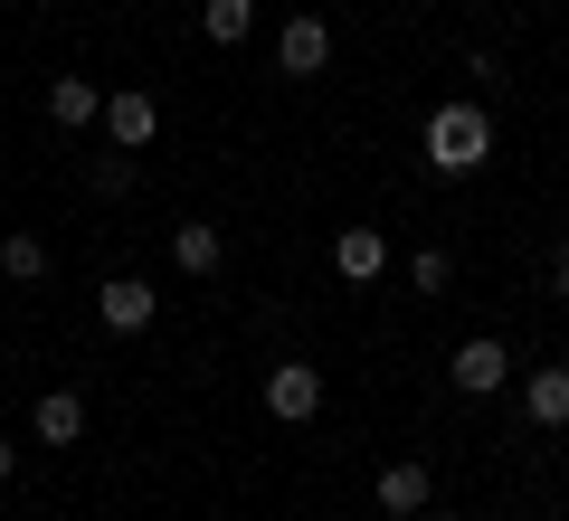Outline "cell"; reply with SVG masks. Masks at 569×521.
<instances>
[{
    "label": "cell",
    "instance_id": "8992f818",
    "mask_svg": "<svg viewBox=\"0 0 569 521\" xmlns=\"http://www.w3.org/2000/svg\"><path fill=\"white\" fill-rule=\"evenodd\" d=\"M152 313H162V294H152L142 275H104L96 284V322L104 332H152Z\"/></svg>",
    "mask_w": 569,
    "mask_h": 521
},
{
    "label": "cell",
    "instance_id": "5b68a950",
    "mask_svg": "<svg viewBox=\"0 0 569 521\" xmlns=\"http://www.w3.org/2000/svg\"><path fill=\"white\" fill-rule=\"evenodd\" d=\"M104 142H114V152H152V133H162V104L142 96V86H123V96H104Z\"/></svg>",
    "mask_w": 569,
    "mask_h": 521
},
{
    "label": "cell",
    "instance_id": "ac0fdd59",
    "mask_svg": "<svg viewBox=\"0 0 569 521\" xmlns=\"http://www.w3.org/2000/svg\"><path fill=\"white\" fill-rule=\"evenodd\" d=\"M10 474H20V437H0V483H10Z\"/></svg>",
    "mask_w": 569,
    "mask_h": 521
},
{
    "label": "cell",
    "instance_id": "52a82bcc",
    "mask_svg": "<svg viewBox=\"0 0 569 521\" xmlns=\"http://www.w3.org/2000/svg\"><path fill=\"white\" fill-rule=\"evenodd\" d=\"M370 493H380V512H389V521H418L427 502H437V474H427L418 455H399V464H380V483H370Z\"/></svg>",
    "mask_w": 569,
    "mask_h": 521
},
{
    "label": "cell",
    "instance_id": "d6986e66",
    "mask_svg": "<svg viewBox=\"0 0 569 521\" xmlns=\"http://www.w3.org/2000/svg\"><path fill=\"white\" fill-rule=\"evenodd\" d=\"M418 521H466V512H437V502H427V512H418Z\"/></svg>",
    "mask_w": 569,
    "mask_h": 521
},
{
    "label": "cell",
    "instance_id": "4fadbf2b",
    "mask_svg": "<svg viewBox=\"0 0 569 521\" xmlns=\"http://www.w3.org/2000/svg\"><path fill=\"white\" fill-rule=\"evenodd\" d=\"M247 29H257V0H200V39L209 48H247Z\"/></svg>",
    "mask_w": 569,
    "mask_h": 521
},
{
    "label": "cell",
    "instance_id": "9a60e30c",
    "mask_svg": "<svg viewBox=\"0 0 569 521\" xmlns=\"http://www.w3.org/2000/svg\"><path fill=\"white\" fill-rule=\"evenodd\" d=\"M86 181H96V200H123V190H133V152H114V142H104V152L86 161Z\"/></svg>",
    "mask_w": 569,
    "mask_h": 521
},
{
    "label": "cell",
    "instance_id": "277c9868",
    "mask_svg": "<svg viewBox=\"0 0 569 521\" xmlns=\"http://www.w3.org/2000/svg\"><path fill=\"white\" fill-rule=\"evenodd\" d=\"M266 408H276L284 427L323 418V370H313V361H276V370H266Z\"/></svg>",
    "mask_w": 569,
    "mask_h": 521
},
{
    "label": "cell",
    "instance_id": "5bb4252c",
    "mask_svg": "<svg viewBox=\"0 0 569 521\" xmlns=\"http://www.w3.org/2000/svg\"><path fill=\"white\" fill-rule=\"evenodd\" d=\"M48 265H58V257H48V238H29V228L0 238V275H10V284H48Z\"/></svg>",
    "mask_w": 569,
    "mask_h": 521
},
{
    "label": "cell",
    "instance_id": "9c48e42d",
    "mask_svg": "<svg viewBox=\"0 0 569 521\" xmlns=\"http://www.w3.org/2000/svg\"><path fill=\"white\" fill-rule=\"evenodd\" d=\"M96 114H104L96 77H48V123L58 133H96Z\"/></svg>",
    "mask_w": 569,
    "mask_h": 521
},
{
    "label": "cell",
    "instance_id": "ba28073f",
    "mask_svg": "<svg viewBox=\"0 0 569 521\" xmlns=\"http://www.w3.org/2000/svg\"><path fill=\"white\" fill-rule=\"evenodd\" d=\"M522 418L541 427V437H560V427H569V361H541L522 380Z\"/></svg>",
    "mask_w": 569,
    "mask_h": 521
},
{
    "label": "cell",
    "instance_id": "7a4b0ae2",
    "mask_svg": "<svg viewBox=\"0 0 569 521\" xmlns=\"http://www.w3.org/2000/svg\"><path fill=\"white\" fill-rule=\"evenodd\" d=\"M447 380L466 389V399H493V389H512V351H503V332H475V341H456Z\"/></svg>",
    "mask_w": 569,
    "mask_h": 521
},
{
    "label": "cell",
    "instance_id": "2e32d148",
    "mask_svg": "<svg viewBox=\"0 0 569 521\" xmlns=\"http://www.w3.org/2000/svg\"><path fill=\"white\" fill-rule=\"evenodd\" d=\"M408 284H418V294H447V284H456V257H447V247H418V257H408Z\"/></svg>",
    "mask_w": 569,
    "mask_h": 521
},
{
    "label": "cell",
    "instance_id": "30bf717a",
    "mask_svg": "<svg viewBox=\"0 0 569 521\" xmlns=\"http://www.w3.org/2000/svg\"><path fill=\"white\" fill-rule=\"evenodd\" d=\"M380 265H389V238H380V228H342V238H332V275H342V284H370Z\"/></svg>",
    "mask_w": 569,
    "mask_h": 521
},
{
    "label": "cell",
    "instance_id": "8fae6325",
    "mask_svg": "<svg viewBox=\"0 0 569 521\" xmlns=\"http://www.w3.org/2000/svg\"><path fill=\"white\" fill-rule=\"evenodd\" d=\"M29 437H39V445H77L86 437V399H77V389H48V399L29 408Z\"/></svg>",
    "mask_w": 569,
    "mask_h": 521
},
{
    "label": "cell",
    "instance_id": "7c38bea8",
    "mask_svg": "<svg viewBox=\"0 0 569 521\" xmlns=\"http://www.w3.org/2000/svg\"><path fill=\"white\" fill-rule=\"evenodd\" d=\"M219 257H228V238L209 219H181L171 228V265H181V275H219Z\"/></svg>",
    "mask_w": 569,
    "mask_h": 521
},
{
    "label": "cell",
    "instance_id": "6da1fadb",
    "mask_svg": "<svg viewBox=\"0 0 569 521\" xmlns=\"http://www.w3.org/2000/svg\"><path fill=\"white\" fill-rule=\"evenodd\" d=\"M485 161H493V114L475 96H456V104L427 114V171H437V181H475Z\"/></svg>",
    "mask_w": 569,
    "mask_h": 521
},
{
    "label": "cell",
    "instance_id": "e0dca14e",
    "mask_svg": "<svg viewBox=\"0 0 569 521\" xmlns=\"http://www.w3.org/2000/svg\"><path fill=\"white\" fill-rule=\"evenodd\" d=\"M550 294L569 303V247H550Z\"/></svg>",
    "mask_w": 569,
    "mask_h": 521
},
{
    "label": "cell",
    "instance_id": "3957f363",
    "mask_svg": "<svg viewBox=\"0 0 569 521\" xmlns=\"http://www.w3.org/2000/svg\"><path fill=\"white\" fill-rule=\"evenodd\" d=\"M276 67H284V77H323V67H332V20H323V10H295V20L276 29Z\"/></svg>",
    "mask_w": 569,
    "mask_h": 521
}]
</instances>
